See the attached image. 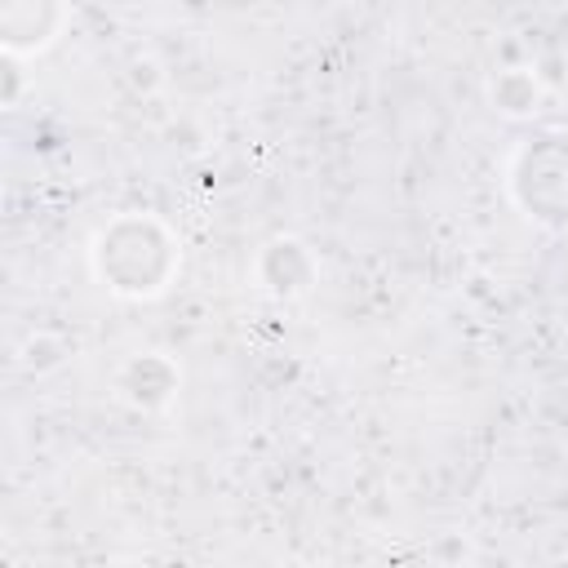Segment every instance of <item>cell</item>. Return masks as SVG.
<instances>
[{
    "label": "cell",
    "instance_id": "1",
    "mask_svg": "<svg viewBox=\"0 0 568 568\" xmlns=\"http://www.w3.org/2000/svg\"><path fill=\"white\" fill-rule=\"evenodd\" d=\"M93 275L120 297H155L178 271V240L151 213H124L93 235Z\"/></svg>",
    "mask_w": 568,
    "mask_h": 568
},
{
    "label": "cell",
    "instance_id": "2",
    "mask_svg": "<svg viewBox=\"0 0 568 568\" xmlns=\"http://www.w3.org/2000/svg\"><path fill=\"white\" fill-rule=\"evenodd\" d=\"M510 195L524 217L564 231L568 226V133L524 138L510 160Z\"/></svg>",
    "mask_w": 568,
    "mask_h": 568
},
{
    "label": "cell",
    "instance_id": "3",
    "mask_svg": "<svg viewBox=\"0 0 568 568\" xmlns=\"http://www.w3.org/2000/svg\"><path fill=\"white\" fill-rule=\"evenodd\" d=\"M67 22V0H0V40L4 53H40L58 40Z\"/></svg>",
    "mask_w": 568,
    "mask_h": 568
},
{
    "label": "cell",
    "instance_id": "4",
    "mask_svg": "<svg viewBox=\"0 0 568 568\" xmlns=\"http://www.w3.org/2000/svg\"><path fill=\"white\" fill-rule=\"evenodd\" d=\"M178 386H182V373H178V364H173L169 355H160V351H146V355L124 359V368H120V377H115V390H120L133 408H142V413L164 408V404L178 395Z\"/></svg>",
    "mask_w": 568,
    "mask_h": 568
},
{
    "label": "cell",
    "instance_id": "5",
    "mask_svg": "<svg viewBox=\"0 0 568 568\" xmlns=\"http://www.w3.org/2000/svg\"><path fill=\"white\" fill-rule=\"evenodd\" d=\"M311 280H315V257L302 240L280 235L257 253V284L271 297H302L311 288Z\"/></svg>",
    "mask_w": 568,
    "mask_h": 568
},
{
    "label": "cell",
    "instance_id": "6",
    "mask_svg": "<svg viewBox=\"0 0 568 568\" xmlns=\"http://www.w3.org/2000/svg\"><path fill=\"white\" fill-rule=\"evenodd\" d=\"M488 106L497 115H510V120H524L541 106V80L528 71V67H506L488 80Z\"/></svg>",
    "mask_w": 568,
    "mask_h": 568
},
{
    "label": "cell",
    "instance_id": "7",
    "mask_svg": "<svg viewBox=\"0 0 568 568\" xmlns=\"http://www.w3.org/2000/svg\"><path fill=\"white\" fill-rule=\"evenodd\" d=\"M62 359H67V346H62V337H53V333H36V337L22 342V368H31V373H49V368H58Z\"/></svg>",
    "mask_w": 568,
    "mask_h": 568
},
{
    "label": "cell",
    "instance_id": "8",
    "mask_svg": "<svg viewBox=\"0 0 568 568\" xmlns=\"http://www.w3.org/2000/svg\"><path fill=\"white\" fill-rule=\"evenodd\" d=\"M18 89H22L18 53H4V93H0V102H4V106H18Z\"/></svg>",
    "mask_w": 568,
    "mask_h": 568
}]
</instances>
